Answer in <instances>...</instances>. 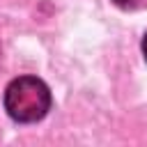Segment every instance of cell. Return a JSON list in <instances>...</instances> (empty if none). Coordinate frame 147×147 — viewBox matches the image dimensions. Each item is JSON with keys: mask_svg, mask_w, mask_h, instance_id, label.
<instances>
[{"mask_svg": "<svg viewBox=\"0 0 147 147\" xmlns=\"http://www.w3.org/2000/svg\"><path fill=\"white\" fill-rule=\"evenodd\" d=\"M113 2H115L117 7H133L138 0H113Z\"/></svg>", "mask_w": 147, "mask_h": 147, "instance_id": "obj_2", "label": "cell"}, {"mask_svg": "<svg viewBox=\"0 0 147 147\" xmlns=\"http://www.w3.org/2000/svg\"><path fill=\"white\" fill-rule=\"evenodd\" d=\"M142 55H145V60H147V32H145V37H142Z\"/></svg>", "mask_w": 147, "mask_h": 147, "instance_id": "obj_3", "label": "cell"}, {"mask_svg": "<svg viewBox=\"0 0 147 147\" xmlns=\"http://www.w3.org/2000/svg\"><path fill=\"white\" fill-rule=\"evenodd\" d=\"M5 110L11 119L30 124L39 122L51 110V90L34 76L14 78L5 90Z\"/></svg>", "mask_w": 147, "mask_h": 147, "instance_id": "obj_1", "label": "cell"}]
</instances>
